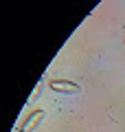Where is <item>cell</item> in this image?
Segmentation results:
<instances>
[{"label":"cell","mask_w":125,"mask_h":132,"mask_svg":"<svg viewBox=\"0 0 125 132\" xmlns=\"http://www.w3.org/2000/svg\"><path fill=\"white\" fill-rule=\"evenodd\" d=\"M44 119H46V110L37 108V110H33V112H29V117L20 123L18 130H20V132H35L37 128L42 126V121H44Z\"/></svg>","instance_id":"6da1fadb"},{"label":"cell","mask_w":125,"mask_h":132,"mask_svg":"<svg viewBox=\"0 0 125 132\" xmlns=\"http://www.w3.org/2000/svg\"><path fill=\"white\" fill-rule=\"evenodd\" d=\"M48 86H51L55 93H61V95H79L81 93V86L75 84V81H70V79H51Z\"/></svg>","instance_id":"7a4b0ae2"},{"label":"cell","mask_w":125,"mask_h":132,"mask_svg":"<svg viewBox=\"0 0 125 132\" xmlns=\"http://www.w3.org/2000/svg\"><path fill=\"white\" fill-rule=\"evenodd\" d=\"M40 93H42V88H37V90H35V93H33V95H31V101H33V99H37V97H40Z\"/></svg>","instance_id":"3957f363"},{"label":"cell","mask_w":125,"mask_h":132,"mask_svg":"<svg viewBox=\"0 0 125 132\" xmlns=\"http://www.w3.org/2000/svg\"><path fill=\"white\" fill-rule=\"evenodd\" d=\"M123 44H125V42H123Z\"/></svg>","instance_id":"277c9868"}]
</instances>
